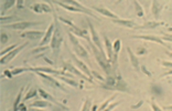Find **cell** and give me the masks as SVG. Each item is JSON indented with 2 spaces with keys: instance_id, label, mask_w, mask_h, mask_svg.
Returning <instances> with one entry per match:
<instances>
[{
  "instance_id": "obj_39",
  "label": "cell",
  "mask_w": 172,
  "mask_h": 111,
  "mask_svg": "<svg viewBox=\"0 0 172 111\" xmlns=\"http://www.w3.org/2000/svg\"><path fill=\"white\" fill-rule=\"evenodd\" d=\"M141 69H142V71H144V74H148L149 77H151V72H150V71H148V70L146 69V67H141Z\"/></svg>"
},
{
  "instance_id": "obj_26",
  "label": "cell",
  "mask_w": 172,
  "mask_h": 111,
  "mask_svg": "<svg viewBox=\"0 0 172 111\" xmlns=\"http://www.w3.org/2000/svg\"><path fill=\"white\" fill-rule=\"evenodd\" d=\"M15 4H16V1H15V0L6 1V2H4V7H2V13L4 12V10H6V9H9L10 7H12V6H13Z\"/></svg>"
},
{
  "instance_id": "obj_36",
  "label": "cell",
  "mask_w": 172,
  "mask_h": 111,
  "mask_svg": "<svg viewBox=\"0 0 172 111\" xmlns=\"http://www.w3.org/2000/svg\"><path fill=\"white\" fill-rule=\"evenodd\" d=\"M60 20L63 21V22H64V24H66V25H68L70 27H71V28H75V26L73 25V24L70 20H67V19H64V18H60Z\"/></svg>"
},
{
  "instance_id": "obj_11",
  "label": "cell",
  "mask_w": 172,
  "mask_h": 111,
  "mask_svg": "<svg viewBox=\"0 0 172 111\" xmlns=\"http://www.w3.org/2000/svg\"><path fill=\"white\" fill-rule=\"evenodd\" d=\"M64 66H65V67H64L65 69H67L68 71H71L72 74H77V76H80V77H82V78H83V79H86V80H88L89 82H92V79H89V78H87L86 76H84V74H82L81 71H78V70L76 69L75 67H73L72 65H71V63H67V62H65V63H64Z\"/></svg>"
},
{
  "instance_id": "obj_17",
  "label": "cell",
  "mask_w": 172,
  "mask_h": 111,
  "mask_svg": "<svg viewBox=\"0 0 172 111\" xmlns=\"http://www.w3.org/2000/svg\"><path fill=\"white\" fill-rule=\"evenodd\" d=\"M38 92H39V93H40V96H41V97H44V98H45V99H49V100H51V101H52V102L56 103V104H57V106H60L61 108H63V109H66V108H65V107H63V106H62V104H60V103L57 102V101H56L55 99L53 98L52 96H51V95H49V93H48V92H46V91L42 90V89H38Z\"/></svg>"
},
{
  "instance_id": "obj_18",
  "label": "cell",
  "mask_w": 172,
  "mask_h": 111,
  "mask_svg": "<svg viewBox=\"0 0 172 111\" xmlns=\"http://www.w3.org/2000/svg\"><path fill=\"white\" fill-rule=\"evenodd\" d=\"M94 9H95L96 11H98V12L103 13L104 16H107V17H109V18H112L114 20H115V19H118L115 13H112V11H109V10L106 8H98V7H96V8H94Z\"/></svg>"
},
{
  "instance_id": "obj_45",
  "label": "cell",
  "mask_w": 172,
  "mask_h": 111,
  "mask_svg": "<svg viewBox=\"0 0 172 111\" xmlns=\"http://www.w3.org/2000/svg\"><path fill=\"white\" fill-rule=\"evenodd\" d=\"M164 40H165V39H167V40H168V41H171V36H168V37H165V36H164V38H163Z\"/></svg>"
},
{
  "instance_id": "obj_44",
  "label": "cell",
  "mask_w": 172,
  "mask_h": 111,
  "mask_svg": "<svg viewBox=\"0 0 172 111\" xmlns=\"http://www.w3.org/2000/svg\"><path fill=\"white\" fill-rule=\"evenodd\" d=\"M163 66H168V67H171V62H163Z\"/></svg>"
},
{
  "instance_id": "obj_2",
  "label": "cell",
  "mask_w": 172,
  "mask_h": 111,
  "mask_svg": "<svg viewBox=\"0 0 172 111\" xmlns=\"http://www.w3.org/2000/svg\"><path fill=\"white\" fill-rule=\"evenodd\" d=\"M91 46H92L93 51H94V54H95V56H96V60H97V62L99 63V66L105 70L106 74H110V65L108 63V60L106 59L105 54H102L100 52H98V51L96 50V48H95L93 45H91Z\"/></svg>"
},
{
  "instance_id": "obj_40",
  "label": "cell",
  "mask_w": 172,
  "mask_h": 111,
  "mask_svg": "<svg viewBox=\"0 0 172 111\" xmlns=\"http://www.w3.org/2000/svg\"><path fill=\"white\" fill-rule=\"evenodd\" d=\"M151 107H152V109H153V111H162L160 109V108L158 107V106H156V104H155V103H152L151 104Z\"/></svg>"
},
{
  "instance_id": "obj_8",
  "label": "cell",
  "mask_w": 172,
  "mask_h": 111,
  "mask_svg": "<svg viewBox=\"0 0 172 111\" xmlns=\"http://www.w3.org/2000/svg\"><path fill=\"white\" fill-rule=\"evenodd\" d=\"M42 36H43L42 31H28V32H24L21 35L22 38H28L30 40H39Z\"/></svg>"
},
{
  "instance_id": "obj_14",
  "label": "cell",
  "mask_w": 172,
  "mask_h": 111,
  "mask_svg": "<svg viewBox=\"0 0 172 111\" xmlns=\"http://www.w3.org/2000/svg\"><path fill=\"white\" fill-rule=\"evenodd\" d=\"M39 76H40L41 78H43V79H45V80H48L49 82H51L52 83V86H54V87H56V88H60L61 90H63V91H65V89L63 88V87L61 86L60 83L57 82L56 81L55 79H53L52 77H49V76H46V74H42V72H39Z\"/></svg>"
},
{
  "instance_id": "obj_1",
  "label": "cell",
  "mask_w": 172,
  "mask_h": 111,
  "mask_svg": "<svg viewBox=\"0 0 172 111\" xmlns=\"http://www.w3.org/2000/svg\"><path fill=\"white\" fill-rule=\"evenodd\" d=\"M62 41H63V38H62V35H61L60 27L57 26V24H55V29L53 31V36L52 39H51V48L56 52L57 50L60 49Z\"/></svg>"
},
{
  "instance_id": "obj_23",
  "label": "cell",
  "mask_w": 172,
  "mask_h": 111,
  "mask_svg": "<svg viewBox=\"0 0 172 111\" xmlns=\"http://www.w3.org/2000/svg\"><path fill=\"white\" fill-rule=\"evenodd\" d=\"M120 40L119 39H117L116 41H115V43L112 45V48H114V50H115V56H114V60L116 61V57H117V54H118V51H119L120 49Z\"/></svg>"
},
{
  "instance_id": "obj_32",
  "label": "cell",
  "mask_w": 172,
  "mask_h": 111,
  "mask_svg": "<svg viewBox=\"0 0 172 111\" xmlns=\"http://www.w3.org/2000/svg\"><path fill=\"white\" fill-rule=\"evenodd\" d=\"M89 107H91V102H89V100H86L82 108V111H89Z\"/></svg>"
},
{
  "instance_id": "obj_3",
  "label": "cell",
  "mask_w": 172,
  "mask_h": 111,
  "mask_svg": "<svg viewBox=\"0 0 172 111\" xmlns=\"http://www.w3.org/2000/svg\"><path fill=\"white\" fill-rule=\"evenodd\" d=\"M68 36H70V39H71V41L73 43V47H74V50H75V52L80 57H83V58H87V52H86V50L83 46L81 45L80 42L77 41V39L75 38V36L73 35L72 32H68Z\"/></svg>"
},
{
  "instance_id": "obj_34",
  "label": "cell",
  "mask_w": 172,
  "mask_h": 111,
  "mask_svg": "<svg viewBox=\"0 0 172 111\" xmlns=\"http://www.w3.org/2000/svg\"><path fill=\"white\" fill-rule=\"evenodd\" d=\"M8 41H9V37L4 32H2L1 33V43L4 45V43H6V42H8Z\"/></svg>"
},
{
  "instance_id": "obj_41",
  "label": "cell",
  "mask_w": 172,
  "mask_h": 111,
  "mask_svg": "<svg viewBox=\"0 0 172 111\" xmlns=\"http://www.w3.org/2000/svg\"><path fill=\"white\" fill-rule=\"evenodd\" d=\"M147 52V50L144 49V48H140V49H138V54H146Z\"/></svg>"
},
{
  "instance_id": "obj_6",
  "label": "cell",
  "mask_w": 172,
  "mask_h": 111,
  "mask_svg": "<svg viewBox=\"0 0 172 111\" xmlns=\"http://www.w3.org/2000/svg\"><path fill=\"white\" fill-rule=\"evenodd\" d=\"M88 26H89V29H91V33H92V39L93 41H94V43L98 47V49H99V52L102 54H104V50H103V46H102V43H100V40H99V37H98V33L96 32V30H95V28H94V26L88 21Z\"/></svg>"
},
{
  "instance_id": "obj_15",
  "label": "cell",
  "mask_w": 172,
  "mask_h": 111,
  "mask_svg": "<svg viewBox=\"0 0 172 111\" xmlns=\"http://www.w3.org/2000/svg\"><path fill=\"white\" fill-rule=\"evenodd\" d=\"M134 38H138V39H144V40H150V41H153V42H158V43H160L162 46H165L162 40H161L160 38L158 37H155V36H134Z\"/></svg>"
},
{
  "instance_id": "obj_37",
  "label": "cell",
  "mask_w": 172,
  "mask_h": 111,
  "mask_svg": "<svg viewBox=\"0 0 172 111\" xmlns=\"http://www.w3.org/2000/svg\"><path fill=\"white\" fill-rule=\"evenodd\" d=\"M92 74H93V77H96V78H98L99 80H104V78H103V77H102L99 74L95 72V71H92Z\"/></svg>"
},
{
  "instance_id": "obj_16",
  "label": "cell",
  "mask_w": 172,
  "mask_h": 111,
  "mask_svg": "<svg viewBox=\"0 0 172 111\" xmlns=\"http://www.w3.org/2000/svg\"><path fill=\"white\" fill-rule=\"evenodd\" d=\"M127 51H128V54H129V57H130V61H131L132 66H134L135 70L139 71V61H138L137 57L135 56V54H134V52H132L131 50H130V48H127Z\"/></svg>"
},
{
  "instance_id": "obj_33",
  "label": "cell",
  "mask_w": 172,
  "mask_h": 111,
  "mask_svg": "<svg viewBox=\"0 0 172 111\" xmlns=\"http://www.w3.org/2000/svg\"><path fill=\"white\" fill-rule=\"evenodd\" d=\"M115 97H116V96H114L112 98H109V99H108V100H106V102H105L104 104H103V106H102V107L99 108V110H98V111H104V108L106 107V106H107V104H108V103H109V102H110V101H112V100L115 99Z\"/></svg>"
},
{
  "instance_id": "obj_10",
  "label": "cell",
  "mask_w": 172,
  "mask_h": 111,
  "mask_svg": "<svg viewBox=\"0 0 172 111\" xmlns=\"http://www.w3.org/2000/svg\"><path fill=\"white\" fill-rule=\"evenodd\" d=\"M73 60L75 61V63L77 65V67H78V68H80V69L82 70L83 72H85V74H86V76H88V78L92 79V77H93V76H92V71L88 69L85 63H83V62L81 61V60H78V59H76L75 57H73Z\"/></svg>"
},
{
  "instance_id": "obj_5",
  "label": "cell",
  "mask_w": 172,
  "mask_h": 111,
  "mask_svg": "<svg viewBox=\"0 0 172 111\" xmlns=\"http://www.w3.org/2000/svg\"><path fill=\"white\" fill-rule=\"evenodd\" d=\"M41 22H30V21H21V22H16V24H12V25H7V28L11 29H18V30H23L25 28H30L33 26L40 25Z\"/></svg>"
},
{
  "instance_id": "obj_12",
  "label": "cell",
  "mask_w": 172,
  "mask_h": 111,
  "mask_svg": "<svg viewBox=\"0 0 172 111\" xmlns=\"http://www.w3.org/2000/svg\"><path fill=\"white\" fill-rule=\"evenodd\" d=\"M29 70H31V71H38V72H49V74H64V72H61V71L51 69V68H42V67H38V68H29Z\"/></svg>"
},
{
  "instance_id": "obj_30",
  "label": "cell",
  "mask_w": 172,
  "mask_h": 111,
  "mask_svg": "<svg viewBox=\"0 0 172 111\" xmlns=\"http://www.w3.org/2000/svg\"><path fill=\"white\" fill-rule=\"evenodd\" d=\"M15 48H16V45H12V46H10L9 48H7L6 50H2V51H1V57H4V54H8L9 52H11L12 49H15Z\"/></svg>"
},
{
  "instance_id": "obj_25",
  "label": "cell",
  "mask_w": 172,
  "mask_h": 111,
  "mask_svg": "<svg viewBox=\"0 0 172 111\" xmlns=\"http://www.w3.org/2000/svg\"><path fill=\"white\" fill-rule=\"evenodd\" d=\"M134 4H135V7H136V11H137V15L139 17H142L144 16V10L141 8V6H140L137 1H134Z\"/></svg>"
},
{
  "instance_id": "obj_35",
  "label": "cell",
  "mask_w": 172,
  "mask_h": 111,
  "mask_svg": "<svg viewBox=\"0 0 172 111\" xmlns=\"http://www.w3.org/2000/svg\"><path fill=\"white\" fill-rule=\"evenodd\" d=\"M46 49H49V47H46V46H44V47H40V48H38V49L33 50L32 54H36V52H42V51H45Z\"/></svg>"
},
{
  "instance_id": "obj_20",
  "label": "cell",
  "mask_w": 172,
  "mask_h": 111,
  "mask_svg": "<svg viewBox=\"0 0 172 111\" xmlns=\"http://www.w3.org/2000/svg\"><path fill=\"white\" fill-rule=\"evenodd\" d=\"M51 103L48 102V101H36L30 104V108H33V107H39V108H46V107H50Z\"/></svg>"
},
{
  "instance_id": "obj_24",
  "label": "cell",
  "mask_w": 172,
  "mask_h": 111,
  "mask_svg": "<svg viewBox=\"0 0 172 111\" xmlns=\"http://www.w3.org/2000/svg\"><path fill=\"white\" fill-rule=\"evenodd\" d=\"M151 90H152V93H155V95H158V96L162 95V89H161V87L158 86V85H152Z\"/></svg>"
},
{
  "instance_id": "obj_31",
  "label": "cell",
  "mask_w": 172,
  "mask_h": 111,
  "mask_svg": "<svg viewBox=\"0 0 172 111\" xmlns=\"http://www.w3.org/2000/svg\"><path fill=\"white\" fill-rule=\"evenodd\" d=\"M29 69H27V68H21V69H13L11 71V74L12 76H17V74H21V72H23V71H28Z\"/></svg>"
},
{
  "instance_id": "obj_9",
  "label": "cell",
  "mask_w": 172,
  "mask_h": 111,
  "mask_svg": "<svg viewBox=\"0 0 172 111\" xmlns=\"http://www.w3.org/2000/svg\"><path fill=\"white\" fill-rule=\"evenodd\" d=\"M32 9L38 13H43V12H51L52 9L45 4H36L32 7Z\"/></svg>"
},
{
  "instance_id": "obj_27",
  "label": "cell",
  "mask_w": 172,
  "mask_h": 111,
  "mask_svg": "<svg viewBox=\"0 0 172 111\" xmlns=\"http://www.w3.org/2000/svg\"><path fill=\"white\" fill-rule=\"evenodd\" d=\"M61 79L64 81V82H66V83H68V85H71V86H73L74 88H77V82H75L74 80H71V79H67V78H65V77H61Z\"/></svg>"
},
{
  "instance_id": "obj_21",
  "label": "cell",
  "mask_w": 172,
  "mask_h": 111,
  "mask_svg": "<svg viewBox=\"0 0 172 111\" xmlns=\"http://www.w3.org/2000/svg\"><path fill=\"white\" fill-rule=\"evenodd\" d=\"M160 10H161V4L159 1H153L152 2V13L155 16H158L160 13Z\"/></svg>"
},
{
  "instance_id": "obj_28",
  "label": "cell",
  "mask_w": 172,
  "mask_h": 111,
  "mask_svg": "<svg viewBox=\"0 0 172 111\" xmlns=\"http://www.w3.org/2000/svg\"><path fill=\"white\" fill-rule=\"evenodd\" d=\"M15 20H19L17 17L12 16V17H7V18H4V17H1V19H0V21H1V24H4V21H15Z\"/></svg>"
},
{
  "instance_id": "obj_22",
  "label": "cell",
  "mask_w": 172,
  "mask_h": 111,
  "mask_svg": "<svg viewBox=\"0 0 172 111\" xmlns=\"http://www.w3.org/2000/svg\"><path fill=\"white\" fill-rule=\"evenodd\" d=\"M162 25V22H155V21H150V22H147V24H144V26H138V28H155L157 26H160Z\"/></svg>"
},
{
  "instance_id": "obj_7",
  "label": "cell",
  "mask_w": 172,
  "mask_h": 111,
  "mask_svg": "<svg viewBox=\"0 0 172 111\" xmlns=\"http://www.w3.org/2000/svg\"><path fill=\"white\" fill-rule=\"evenodd\" d=\"M54 28H55V24H51V25L49 26V28H48V30H46L45 36L43 37L42 41L40 42V47H44V46L48 45L49 42L51 41L52 36H53V31H54Z\"/></svg>"
},
{
  "instance_id": "obj_42",
  "label": "cell",
  "mask_w": 172,
  "mask_h": 111,
  "mask_svg": "<svg viewBox=\"0 0 172 111\" xmlns=\"http://www.w3.org/2000/svg\"><path fill=\"white\" fill-rule=\"evenodd\" d=\"M141 104H142V101H140L139 103H138V104H136V106H132V109H136V108H138V107H140V106H141Z\"/></svg>"
},
{
  "instance_id": "obj_43",
  "label": "cell",
  "mask_w": 172,
  "mask_h": 111,
  "mask_svg": "<svg viewBox=\"0 0 172 111\" xmlns=\"http://www.w3.org/2000/svg\"><path fill=\"white\" fill-rule=\"evenodd\" d=\"M28 111H44V110H42V109H34V108H30Z\"/></svg>"
},
{
  "instance_id": "obj_13",
  "label": "cell",
  "mask_w": 172,
  "mask_h": 111,
  "mask_svg": "<svg viewBox=\"0 0 172 111\" xmlns=\"http://www.w3.org/2000/svg\"><path fill=\"white\" fill-rule=\"evenodd\" d=\"M112 22L115 24H118V25L125 26V27H128V28H138V26L134 22V21L130 20H124V19H115L112 20Z\"/></svg>"
},
{
  "instance_id": "obj_29",
  "label": "cell",
  "mask_w": 172,
  "mask_h": 111,
  "mask_svg": "<svg viewBox=\"0 0 172 111\" xmlns=\"http://www.w3.org/2000/svg\"><path fill=\"white\" fill-rule=\"evenodd\" d=\"M36 89H32V90H30L28 92V95L25 96V98H24V100H29L30 98H32V97H36Z\"/></svg>"
},
{
  "instance_id": "obj_38",
  "label": "cell",
  "mask_w": 172,
  "mask_h": 111,
  "mask_svg": "<svg viewBox=\"0 0 172 111\" xmlns=\"http://www.w3.org/2000/svg\"><path fill=\"white\" fill-rule=\"evenodd\" d=\"M118 104H119V102H115V103H114V104H112V106H109V107H108L107 109H106V110H105V111H110V110H112V109H114V108H115V107H117Z\"/></svg>"
},
{
  "instance_id": "obj_4",
  "label": "cell",
  "mask_w": 172,
  "mask_h": 111,
  "mask_svg": "<svg viewBox=\"0 0 172 111\" xmlns=\"http://www.w3.org/2000/svg\"><path fill=\"white\" fill-rule=\"evenodd\" d=\"M27 46H28V42H25V43H23V45H21L20 47H18V48H16L15 50H12L11 52H9L7 56L2 57V58H1V63H2V65H4V63H8L9 61H11L12 59L16 57L17 54H19L21 50L23 49L24 47H27Z\"/></svg>"
},
{
  "instance_id": "obj_19",
  "label": "cell",
  "mask_w": 172,
  "mask_h": 111,
  "mask_svg": "<svg viewBox=\"0 0 172 111\" xmlns=\"http://www.w3.org/2000/svg\"><path fill=\"white\" fill-rule=\"evenodd\" d=\"M104 40H105V43H106V48H107V52H108V58L107 60L108 61H112V46L109 41V39H108L106 36L104 37Z\"/></svg>"
}]
</instances>
